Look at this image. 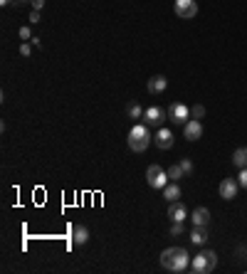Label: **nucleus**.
Masks as SVG:
<instances>
[{
  "mask_svg": "<svg viewBox=\"0 0 247 274\" xmlns=\"http://www.w3.org/2000/svg\"><path fill=\"white\" fill-rule=\"evenodd\" d=\"M166 87H168V79H166L163 74H153L151 79H149V84H146V89L151 94H161V92H166Z\"/></svg>",
  "mask_w": 247,
  "mask_h": 274,
  "instance_id": "obj_13",
  "label": "nucleus"
},
{
  "mask_svg": "<svg viewBox=\"0 0 247 274\" xmlns=\"http://www.w3.org/2000/svg\"><path fill=\"white\" fill-rule=\"evenodd\" d=\"M161 267L176 274L191 269V255H188V249L186 247H166L163 252H161Z\"/></svg>",
  "mask_w": 247,
  "mask_h": 274,
  "instance_id": "obj_1",
  "label": "nucleus"
},
{
  "mask_svg": "<svg viewBox=\"0 0 247 274\" xmlns=\"http://www.w3.org/2000/svg\"><path fill=\"white\" fill-rule=\"evenodd\" d=\"M168 119L173 123L186 126V123L191 121V107H186V104H171L168 107Z\"/></svg>",
  "mask_w": 247,
  "mask_h": 274,
  "instance_id": "obj_7",
  "label": "nucleus"
},
{
  "mask_svg": "<svg viewBox=\"0 0 247 274\" xmlns=\"http://www.w3.org/2000/svg\"><path fill=\"white\" fill-rule=\"evenodd\" d=\"M183 136L188 138V141H198V138L203 136V123L198 121V119H191L183 126Z\"/></svg>",
  "mask_w": 247,
  "mask_h": 274,
  "instance_id": "obj_11",
  "label": "nucleus"
},
{
  "mask_svg": "<svg viewBox=\"0 0 247 274\" xmlns=\"http://www.w3.org/2000/svg\"><path fill=\"white\" fill-rule=\"evenodd\" d=\"M208 237H210L208 227H195V225H193V233H191V242H193V245L203 247L208 242Z\"/></svg>",
  "mask_w": 247,
  "mask_h": 274,
  "instance_id": "obj_15",
  "label": "nucleus"
},
{
  "mask_svg": "<svg viewBox=\"0 0 247 274\" xmlns=\"http://www.w3.org/2000/svg\"><path fill=\"white\" fill-rule=\"evenodd\" d=\"M32 3V10H42V5H45V0H30Z\"/></svg>",
  "mask_w": 247,
  "mask_h": 274,
  "instance_id": "obj_27",
  "label": "nucleus"
},
{
  "mask_svg": "<svg viewBox=\"0 0 247 274\" xmlns=\"http://www.w3.org/2000/svg\"><path fill=\"white\" fill-rule=\"evenodd\" d=\"M237 188H240V183L237 180H233V178H225L222 183H220V198L222 200H233L235 195H237Z\"/></svg>",
  "mask_w": 247,
  "mask_h": 274,
  "instance_id": "obj_10",
  "label": "nucleus"
},
{
  "mask_svg": "<svg viewBox=\"0 0 247 274\" xmlns=\"http://www.w3.org/2000/svg\"><path fill=\"white\" fill-rule=\"evenodd\" d=\"M20 55H23V57L32 55V42H23V45H20Z\"/></svg>",
  "mask_w": 247,
  "mask_h": 274,
  "instance_id": "obj_24",
  "label": "nucleus"
},
{
  "mask_svg": "<svg viewBox=\"0 0 247 274\" xmlns=\"http://www.w3.org/2000/svg\"><path fill=\"white\" fill-rule=\"evenodd\" d=\"M203 116H205V107H203V104H193L191 107V119H198V121H200Z\"/></svg>",
  "mask_w": 247,
  "mask_h": 274,
  "instance_id": "obj_20",
  "label": "nucleus"
},
{
  "mask_svg": "<svg viewBox=\"0 0 247 274\" xmlns=\"http://www.w3.org/2000/svg\"><path fill=\"white\" fill-rule=\"evenodd\" d=\"M237 183H240V188H245V191H247V168H240V176H237Z\"/></svg>",
  "mask_w": 247,
  "mask_h": 274,
  "instance_id": "obj_23",
  "label": "nucleus"
},
{
  "mask_svg": "<svg viewBox=\"0 0 247 274\" xmlns=\"http://www.w3.org/2000/svg\"><path fill=\"white\" fill-rule=\"evenodd\" d=\"M173 10L180 20H193L198 15V3L195 0H176L173 3Z\"/></svg>",
  "mask_w": 247,
  "mask_h": 274,
  "instance_id": "obj_6",
  "label": "nucleus"
},
{
  "mask_svg": "<svg viewBox=\"0 0 247 274\" xmlns=\"http://www.w3.org/2000/svg\"><path fill=\"white\" fill-rule=\"evenodd\" d=\"M168 171H163L158 163H153L146 168V183L151 185L153 191H163L166 185H168Z\"/></svg>",
  "mask_w": 247,
  "mask_h": 274,
  "instance_id": "obj_4",
  "label": "nucleus"
},
{
  "mask_svg": "<svg viewBox=\"0 0 247 274\" xmlns=\"http://www.w3.org/2000/svg\"><path fill=\"white\" fill-rule=\"evenodd\" d=\"M186 233V225H183V222H173V225H171V235H173V237H178V235H183Z\"/></svg>",
  "mask_w": 247,
  "mask_h": 274,
  "instance_id": "obj_21",
  "label": "nucleus"
},
{
  "mask_svg": "<svg viewBox=\"0 0 247 274\" xmlns=\"http://www.w3.org/2000/svg\"><path fill=\"white\" fill-rule=\"evenodd\" d=\"M218 264V255L213 249H203L200 255H195L191 260V272L193 274H210Z\"/></svg>",
  "mask_w": 247,
  "mask_h": 274,
  "instance_id": "obj_3",
  "label": "nucleus"
},
{
  "mask_svg": "<svg viewBox=\"0 0 247 274\" xmlns=\"http://www.w3.org/2000/svg\"><path fill=\"white\" fill-rule=\"evenodd\" d=\"M166 119H168V111L161 109V107H149V109H143V123H146V126L161 129Z\"/></svg>",
  "mask_w": 247,
  "mask_h": 274,
  "instance_id": "obj_5",
  "label": "nucleus"
},
{
  "mask_svg": "<svg viewBox=\"0 0 247 274\" xmlns=\"http://www.w3.org/2000/svg\"><path fill=\"white\" fill-rule=\"evenodd\" d=\"M153 143H156L161 151H168V149L173 146V131L166 129V126H161V129L153 134Z\"/></svg>",
  "mask_w": 247,
  "mask_h": 274,
  "instance_id": "obj_8",
  "label": "nucleus"
},
{
  "mask_svg": "<svg viewBox=\"0 0 247 274\" xmlns=\"http://www.w3.org/2000/svg\"><path fill=\"white\" fill-rule=\"evenodd\" d=\"M151 126H146V123H134L131 126V131H129V149L134 153H143L149 146H151Z\"/></svg>",
  "mask_w": 247,
  "mask_h": 274,
  "instance_id": "obj_2",
  "label": "nucleus"
},
{
  "mask_svg": "<svg viewBox=\"0 0 247 274\" xmlns=\"http://www.w3.org/2000/svg\"><path fill=\"white\" fill-rule=\"evenodd\" d=\"M233 163L237 168H247V146H242V149H237L233 153Z\"/></svg>",
  "mask_w": 247,
  "mask_h": 274,
  "instance_id": "obj_17",
  "label": "nucleus"
},
{
  "mask_svg": "<svg viewBox=\"0 0 247 274\" xmlns=\"http://www.w3.org/2000/svg\"><path fill=\"white\" fill-rule=\"evenodd\" d=\"M168 218H171V222H183V220L188 218V207L183 205L180 200H173L168 205Z\"/></svg>",
  "mask_w": 247,
  "mask_h": 274,
  "instance_id": "obj_9",
  "label": "nucleus"
},
{
  "mask_svg": "<svg viewBox=\"0 0 247 274\" xmlns=\"http://www.w3.org/2000/svg\"><path fill=\"white\" fill-rule=\"evenodd\" d=\"M186 173H183V165L180 163H173L171 168H168V178L171 180H178V178H183Z\"/></svg>",
  "mask_w": 247,
  "mask_h": 274,
  "instance_id": "obj_18",
  "label": "nucleus"
},
{
  "mask_svg": "<svg viewBox=\"0 0 247 274\" xmlns=\"http://www.w3.org/2000/svg\"><path fill=\"white\" fill-rule=\"evenodd\" d=\"M30 23H32V25L40 23V10H32V13H30Z\"/></svg>",
  "mask_w": 247,
  "mask_h": 274,
  "instance_id": "obj_26",
  "label": "nucleus"
},
{
  "mask_svg": "<svg viewBox=\"0 0 247 274\" xmlns=\"http://www.w3.org/2000/svg\"><path fill=\"white\" fill-rule=\"evenodd\" d=\"M126 114H129L131 119H141V116H143V109H141V104L134 101V104H129V107H126Z\"/></svg>",
  "mask_w": 247,
  "mask_h": 274,
  "instance_id": "obj_19",
  "label": "nucleus"
},
{
  "mask_svg": "<svg viewBox=\"0 0 247 274\" xmlns=\"http://www.w3.org/2000/svg\"><path fill=\"white\" fill-rule=\"evenodd\" d=\"M17 35H20V40H25V42L32 40V30H30L28 25H25V28H20V30H17Z\"/></svg>",
  "mask_w": 247,
  "mask_h": 274,
  "instance_id": "obj_22",
  "label": "nucleus"
},
{
  "mask_svg": "<svg viewBox=\"0 0 247 274\" xmlns=\"http://www.w3.org/2000/svg\"><path fill=\"white\" fill-rule=\"evenodd\" d=\"M210 220H213V215H210L208 207H195V210H193V225H195V227H208Z\"/></svg>",
  "mask_w": 247,
  "mask_h": 274,
  "instance_id": "obj_12",
  "label": "nucleus"
},
{
  "mask_svg": "<svg viewBox=\"0 0 247 274\" xmlns=\"http://www.w3.org/2000/svg\"><path fill=\"white\" fill-rule=\"evenodd\" d=\"M163 198L168 200V203H173V200H178L180 198V188L176 185V180H173V183H168V185L163 188Z\"/></svg>",
  "mask_w": 247,
  "mask_h": 274,
  "instance_id": "obj_16",
  "label": "nucleus"
},
{
  "mask_svg": "<svg viewBox=\"0 0 247 274\" xmlns=\"http://www.w3.org/2000/svg\"><path fill=\"white\" fill-rule=\"evenodd\" d=\"M15 0H0V5H13Z\"/></svg>",
  "mask_w": 247,
  "mask_h": 274,
  "instance_id": "obj_28",
  "label": "nucleus"
},
{
  "mask_svg": "<svg viewBox=\"0 0 247 274\" xmlns=\"http://www.w3.org/2000/svg\"><path fill=\"white\" fill-rule=\"evenodd\" d=\"M180 165H183V173H186V176H191V173H193V161H191V158H183V161H180Z\"/></svg>",
  "mask_w": 247,
  "mask_h": 274,
  "instance_id": "obj_25",
  "label": "nucleus"
},
{
  "mask_svg": "<svg viewBox=\"0 0 247 274\" xmlns=\"http://www.w3.org/2000/svg\"><path fill=\"white\" fill-rule=\"evenodd\" d=\"M72 242L77 247H82L89 242V230H87V225H74V230H72Z\"/></svg>",
  "mask_w": 247,
  "mask_h": 274,
  "instance_id": "obj_14",
  "label": "nucleus"
},
{
  "mask_svg": "<svg viewBox=\"0 0 247 274\" xmlns=\"http://www.w3.org/2000/svg\"><path fill=\"white\" fill-rule=\"evenodd\" d=\"M25 3H30V0H15V5H25Z\"/></svg>",
  "mask_w": 247,
  "mask_h": 274,
  "instance_id": "obj_29",
  "label": "nucleus"
}]
</instances>
